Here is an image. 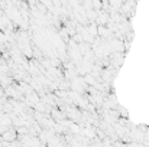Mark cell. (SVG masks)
Wrapping results in <instances>:
<instances>
[{"mask_svg":"<svg viewBox=\"0 0 149 147\" xmlns=\"http://www.w3.org/2000/svg\"><path fill=\"white\" fill-rule=\"evenodd\" d=\"M1 139L4 140V141H9V143H15V139H16V131L15 130H7L3 136H1Z\"/></svg>","mask_w":149,"mask_h":147,"instance_id":"1","label":"cell"}]
</instances>
